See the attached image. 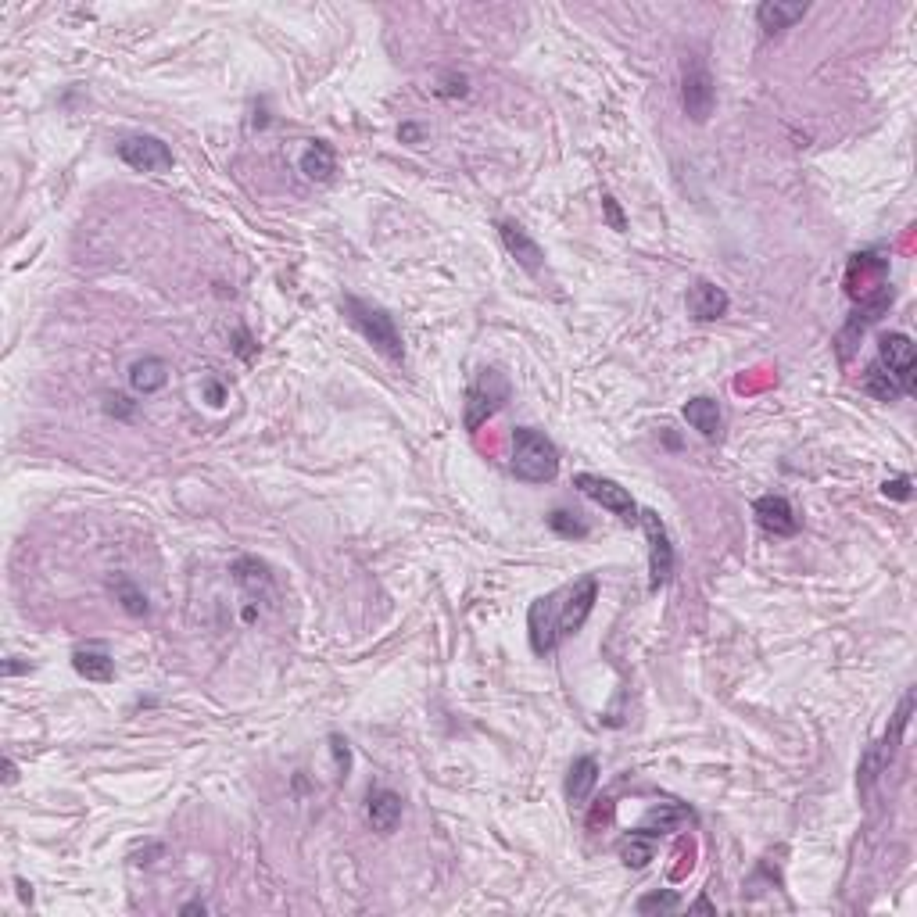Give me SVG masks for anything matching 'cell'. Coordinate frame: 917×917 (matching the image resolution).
Returning <instances> with one entry per match:
<instances>
[{"label": "cell", "mask_w": 917, "mask_h": 917, "mask_svg": "<svg viewBox=\"0 0 917 917\" xmlns=\"http://www.w3.org/2000/svg\"><path fill=\"white\" fill-rule=\"evenodd\" d=\"M341 312H344V319H348V323H352L387 362H402L405 359L402 334H398L395 316H391L387 309H380V305H373V301H362V298H355V294H348V298H341Z\"/></svg>", "instance_id": "cell-1"}, {"label": "cell", "mask_w": 917, "mask_h": 917, "mask_svg": "<svg viewBox=\"0 0 917 917\" xmlns=\"http://www.w3.org/2000/svg\"><path fill=\"white\" fill-rule=\"evenodd\" d=\"M513 473L527 484H549L559 473V448L541 430L516 427L513 430Z\"/></svg>", "instance_id": "cell-2"}, {"label": "cell", "mask_w": 917, "mask_h": 917, "mask_svg": "<svg viewBox=\"0 0 917 917\" xmlns=\"http://www.w3.org/2000/svg\"><path fill=\"white\" fill-rule=\"evenodd\" d=\"M681 104H685L688 119L699 122V126L710 119L713 104H717V86H713L710 69L699 54H688L685 65H681Z\"/></svg>", "instance_id": "cell-3"}, {"label": "cell", "mask_w": 917, "mask_h": 917, "mask_svg": "<svg viewBox=\"0 0 917 917\" xmlns=\"http://www.w3.org/2000/svg\"><path fill=\"white\" fill-rule=\"evenodd\" d=\"M506 398L509 380L498 369H480V377L466 391V430H477L480 423H488V416H495Z\"/></svg>", "instance_id": "cell-4"}, {"label": "cell", "mask_w": 917, "mask_h": 917, "mask_svg": "<svg viewBox=\"0 0 917 917\" xmlns=\"http://www.w3.org/2000/svg\"><path fill=\"white\" fill-rule=\"evenodd\" d=\"M910 710H914V692H907L903 695V703H900V710L892 713V728L885 731V738L878 742V746H871L867 749V756H864V763H860V789H871V781L878 778V774L885 771L892 763V756H896V749H900V738H903V731H907V720H910Z\"/></svg>", "instance_id": "cell-5"}, {"label": "cell", "mask_w": 917, "mask_h": 917, "mask_svg": "<svg viewBox=\"0 0 917 917\" xmlns=\"http://www.w3.org/2000/svg\"><path fill=\"white\" fill-rule=\"evenodd\" d=\"M638 523H642L645 538H649V588L660 592L663 584H670V577H674V545H670L663 520L652 509H642Z\"/></svg>", "instance_id": "cell-6"}, {"label": "cell", "mask_w": 917, "mask_h": 917, "mask_svg": "<svg viewBox=\"0 0 917 917\" xmlns=\"http://www.w3.org/2000/svg\"><path fill=\"white\" fill-rule=\"evenodd\" d=\"M119 158L137 172H151V176H165L172 172V151L165 140L147 137V133H133V137H122L115 144Z\"/></svg>", "instance_id": "cell-7"}, {"label": "cell", "mask_w": 917, "mask_h": 917, "mask_svg": "<svg viewBox=\"0 0 917 917\" xmlns=\"http://www.w3.org/2000/svg\"><path fill=\"white\" fill-rule=\"evenodd\" d=\"M559 638L566 635H577L588 620V613L595 609V599H599V577L595 574H584L581 581H574L570 588L559 592Z\"/></svg>", "instance_id": "cell-8"}, {"label": "cell", "mask_w": 917, "mask_h": 917, "mask_svg": "<svg viewBox=\"0 0 917 917\" xmlns=\"http://www.w3.org/2000/svg\"><path fill=\"white\" fill-rule=\"evenodd\" d=\"M574 484H577V491H581V495H588L592 502H599L602 509H609V513L620 516L624 523H638L635 498H631V491H627V488H620L617 480L599 477V473H577Z\"/></svg>", "instance_id": "cell-9"}, {"label": "cell", "mask_w": 917, "mask_h": 917, "mask_svg": "<svg viewBox=\"0 0 917 917\" xmlns=\"http://www.w3.org/2000/svg\"><path fill=\"white\" fill-rule=\"evenodd\" d=\"M527 635H531V649L538 656H549L559 645V592L541 595L531 602L527 613Z\"/></svg>", "instance_id": "cell-10"}, {"label": "cell", "mask_w": 917, "mask_h": 917, "mask_svg": "<svg viewBox=\"0 0 917 917\" xmlns=\"http://www.w3.org/2000/svg\"><path fill=\"white\" fill-rule=\"evenodd\" d=\"M753 516L771 538H792L799 531V516L785 495H763L753 502Z\"/></svg>", "instance_id": "cell-11"}, {"label": "cell", "mask_w": 917, "mask_h": 917, "mask_svg": "<svg viewBox=\"0 0 917 917\" xmlns=\"http://www.w3.org/2000/svg\"><path fill=\"white\" fill-rule=\"evenodd\" d=\"M688 316L699 319V323H713V319H720L724 312H728L731 298L724 287H717L713 280H695L692 287H688Z\"/></svg>", "instance_id": "cell-12"}, {"label": "cell", "mask_w": 917, "mask_h": 917, "mask_svg": "<svg viewBox=\"0 0 917 917\" xmlns=\"http://www.w3.org/2000/svg\"><path fill=\"white\" fill-rule=\"evenodd\" d=\"M498 237H502V244H506L509 255L520 262L527 273H538L541 262H545V251H541V244L531 237V233L523 230L520 223H513V219H502L498 223Z\"/></svg>", "instance_id": "cell-13"}, {"label": "cell", "mask_w": 917, "mask_h": 917, "mask_svg": "<svg viewBox=\"0 0 917 917\" xmlns=\"http://www.w3.org/2000/svg\"><path fill=\"white\" fill-rule=\"evenodd\" d=\"M882 366L900 380L903 391H914V341L907 334L882 337Z\"/></svg>", "instance_id": "cell-14"}, {"label": "cell", "mask_w": 917, "mask_h": 917, "mask_svg": "<svg viewBox=\"0 0 917 917\" xmlns=\"http://www.w3.org/2000/svg\"><path fill=\"white\" fill-rule=\"evenodd\" d=\"M72 667H76L79 678L97 681V685H108V681L115 678V660H112V652L104 649L101 642L79 645V649L72 652Z\"/></svg>", "instance_id": "cell-15"}, {"label": "cell", "mask_w": 917, "mask_h": 917, "mask_svg": "<svg viewBox=\"0 0 917 917\" xmlns=\"http://www.w3.org/2000/svg\"><path fill=\"white\" fill-rule=\"evenodd\" d=\"M366 821L373 832L391 835L402 821V796L391 789H373L366 799Z\"/></svg>", "instance_id": "cell-16"}, {"label": "cell", "mask_w": 917, "mask_h": 917, "mask_svg": "<svg viewBox=\"0 0 917 917\" xmlns=\"http://www.w3.org/2000/svg\"><path fill=\"white\" fill-rule=\"evenodd\" d=\"M595 785H599V760H595V756H577V760L570 763V771H566V799L577 806L588 803Z\"/></svg>", "instance_id": "cell-17"}, {"label": "cell", "mask_w": 917, "mask_h": 917, "mask_svg": "<svg viewBox=\"0 0 917 917\" xmlns=\"http://www.w3.org/2000/svg\"><path fill=\"white\" fill-rule=\"evenodd\" d=\"M233 577H237V584L251 595V599H262V602L276 599L273 577H269L266 563H258V559H237V563H233Z\"/></svg>", "instance_id": "cell-18"}, {"label": "cell", "mask_w": 917, "mask_h": 917, "mask_svg": "<svg viewBox=\"0 0 917 917\" xmlns=\"http://www.w3.org/2000/svg\"><path fill=\"white\" fill-rule=\"evenodd\" d=\"M692 824L695 817H692V810H685V806H678V803H663V806H656V810H649L645 814V821L638 824L635 832L638 835H645V839H660V835H667V832H674L678 824Z\"/></svg>", "instance_id": "cell-19"}, {"label": "cell", "mask_w": 917, "mask_h": 917, "mask_svg": "<svg viewBox=\"0 0 917 917\" xmlns=\"http://www.w3.org/2000/svg\"><path fill=\"white\" fill-rule=\"evenodd\" d=\"M165 384H169V362L158 359V355H147V359H137L129 366V387L137 395H155Z\"/></svg>", "instance_id": "cell-20"}, {"label": "cell", "mask_w": 917, "mask_h": 917, "mask_svg": "<svg viewBox=\"0 0 917 917\" xmlns=\"http://www.w3.org/2000/svg\"><path fill=\"white\" fill-rule=\"evenodd\" d=\"M301 172L309 176L312 183H330L337 172V155L334 147L326 140H309V147L301 151Z\"/></svg>", "instance_id": "cell-21"}, {"label": "cell", "mask_w": 917, "mask_h": 917, "mask_svg": "<svg viewBox=\"0 0 917 917\" xmlns=\"http://www.w3.org/2000/svg\"><path fill=\"white\" fill-rule=\"evenodd\" d=\"M806 15V4H781V0H767L756 8V22L767 36L781 33V29H792L799 18Z\"/></svg>", "instance_id": "cell-22"}, {"label": "cell", "mask_w": 917, "mask_h": 917, "mask_svg": "<svg viewBox=\"0 0 917 917\" xmlns=\"http://www.w3.org/2000/svg\"><path fill=\"white\" fill-rule=\"evenodd\" d=\"M685 420L692 423V430H699L706 441H717L720 430H724V416H720V405L713 398H692L685 405Z\"/></svg>", "instance_id": "cell-23"}, {"label": "cell", "mask_w": 917, "mask_h": 917, "mask_svg": "<svg viewBox=\"0 0 917 917\" xmlns=\"http://www.w3.org/2000/svg\"><path fill=\"white\" fill-rule=\"evenodd\" d=\"M864 391L867 395H875L878 402H896L900 395H907L903 391V384L896 377H892L889 369L882 366V362H875V366L867 369V377H864Z\"/></svg>", "instance_id": "cell-24"}, {"label": "cell", "mask_w": 917, "mask_h": 917, "mask_svg": "<svg viewBox=\"0 0 917 917\" xmlns=\"http://www.w3.org/2000/svg\"><path fill=\"white\" fill-rule=\"evenodd\" d=\"M656 857V842L645 839V835L631 832L624 842H620V860H624L627 867H635V871H642V867H649V860Z\"/></svg>", "instance_id": "cell-25"}, {"label": "cell", "mask_w": 917, "mask_h": 917, "mask_svg": "<svg viewBox=\"0 0 917 917\" xmlns=\"http://www.w3.org/2000/svg\"><path fill=\"white\" fill-rule=\"evenodd\" d=\"M112 592H115V602L126 609L129 617H147V609H151V606H147V595L140 592L133 581H126V577H115Z\"/></svg>", "instance_id": "cell-26"}, {"label": "cell", "mask_w": 917, "mask_h": 917, "mask_svg": "<svg viewBox=\"0 0 917 917\" xmlns=\"http://www.w3.org/2000/svg\"><path fill=\"white\" fill-rule=\"evenodd\" d=\"M681 907L678 892H649V896H642L638 900V914H674V910Z\"/></svg>", "instance_id": "cell-27"}, {"label": "cell", "mask_w": 917, "mask_h": 917, "mask_svg": "<svg viewBox=\"0 0 917 917\" xmlns=\"http://www.w3.org/2000/svg\"><path fill=\"white\" fill-rule=\"evenodd\" d=\"M549 527L556 534H563V538H588V523H581L574 513H566V509H556L549 516Z\"/></svg>", "instance_id": "cell-28"}, {"label": "cell", "mask_w": 917, "mask_h": 917, "mask_svg": "<svg viewBox=\"0 0 917 917\" xmlns=\"http://www.w3.org/2000/svg\"><path fill=\"white\" fill-rule=\"evenodd\" d=\"M434 94H438V97H466V94H470V79L459 76V72H448Z\"/></svg>", "instance_id": "cell-29"}, {"label": "cell", "mask_w": 917, "mask_h": 917, "mask_svg": "<svg viewBox=\"0 0 917 917\" xmlns=\"http://www.w3.org/2000/svg\"><path fill=\"white\" fill-rule=\"evenodd\" d=\"M602 215H606L609 230H617V233L627 230V215L620 212V205H617V198H613V194H602Z\"/></svg>", "instance_id": "cell-30"}, {"label": "cell", "mask_w": 917, "mask_h": 917, "mask_svg": "<svg viewBox=\"0 0 917 917\" xmlns=\"http://www.w3.org/2000/svg\"><path fill=\"white\" fill-rule=\"evenodd\" d=\"M330 749H334V756H337V771L341 774L352 771V749H348V742H344L341 735H330Z\"/></svg>", "instance_id": "cell-31"}, {"label": "cell", "mask_w": 917, "mask_h": 917, "mask_svg": "<svg viewBox=\"0 0 917 917\" xmlns=\"http://www.w3.org/2000/svg\"><path fill=\"white\" fill-rule=\"evenodd\" d=\"M882 491H885V495H889V498H900V502H903V498H910V477L885 480V484H882Z\"/></svg>", "instance_id": "cell-32"}, {"label": "cell", "mask_w": 917, "mask_h": 917, "mask_svg": "<svg viewBox=\"0 0 917 917\" xmlns=\"http://www.w3.org/2000/svg\"><path fill=\"white\" fill-rule=\"evenodd\" d=\"M104 409L112 412V416H129L133 412V402H129L126 395H108V405Z\"/></svg>", "instance_id": "cell-33"}, {"label": "cell", "mask_w": 917, "mask_h": 917, "mask_svg": "<svg viewBox=\"0 0 917 917\" xmlns=\"http://www.w3.org/2000/svg\"><path fill=\"white\" fill-rule=\"evenodd\" d=\"M205 398H208L212 405H223V402H226V391H223L219 384H215V380H208V384H205Z\"/></svg>", "instance_id": "cell-34"}, {"label": "cell", "mask_w": 917, "mask_h": 917, "mask_svg": "<svg viewBox=\"0 0 917 917\" xmlns=\"http://www.w3.org/2000/svg\"><path fill=\"white\" fill-rule=\"evenodd\" d=\"M613 817V803H606V806H599L592 814V821H588V828H599V821H609Z\"/></svg>", "instance_id": "cell-35"}, {"label": "cell", "mask_w": 917, "mask_h": 917, "mask_svg": "<svg viewBox=\"0 0 917 917\" xmlns=\"http://www.w3.org/2000/svg\"><path fill=\"white\" fill-rule=\"evenodd\" d=\"M398 137L409 140V144H416V140H423V129L420 126H402L398 129Z\"/></svg>", "instance_id": "cell-36"}, {"label": "cell", "mask_w": 917, "mask_h": 917, "mask_svg": "<svg viewBox=\"0 0 917 917\" xmlns=\"http://www.w3.org/2000/svg\"><path fill=\"white\" fill-rule=\"evenodd\" d=\"M4 674H8V678H11V674H29V663L8 660V663H4Z\"/></svg>", "instance_id": "cell-37"}, {"label": "cell", "mask_w": 917, "mask_h": 917, "mask_svg": "<svg viewBox=\"0 0 917 917\" xmlns=\"http://www.w3.org/2000/svg\"><path fill=\"white\" fill-rule=\"evenodd\" d=\"M15 778H18V767L11 760H4V781H8V785H15Z\"/></svg>", "instance_id": "cell-38"}, {"label": "cell", "mask_w": 917, "mask_h": 917, "mask_svg": "<svg viewBox=\"0 0 917 917\" xmlns=\"http://www.w3.org/2000/svg\"><path fill=\"white\" fill-rule=\"evenodd\" d=\"M18 896H22V903H33V885L18 882Z\"/></svg>", "instance_id": "cell-39"}, {"label": "cell", "mask_w": 917, "mask_h": 917, "mask_svg": "<svg viewBox=\"0 0 917 917\" xmlns=\"http://www.w3.org/2000/svg\"><path fill=\"white\" fill-rule=\"evenodd\" d=\"M205 910H208L205 903H187V907H183L180 914H205Z\"/></svg>", "instance_id": "cell-40"}, {"label": "cell", "mask_w": 917, "mask_h": 917, "mask_svg": "<svg viewBox=\"0 0 917 917\" xmlns=\"http://www.w3.org/2000/svg\"><path fill=\"white\" fill-rule=\"evenodd\" d=\"M692 910H703V914H713L710 900H695V903H692Z\"/></svg>", "instance_id": "cell-41"}]
</instances>
